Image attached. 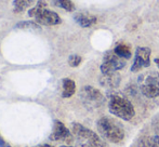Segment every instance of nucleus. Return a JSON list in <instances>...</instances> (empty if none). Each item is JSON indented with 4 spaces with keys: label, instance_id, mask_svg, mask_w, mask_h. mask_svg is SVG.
Returning a JSON list of instances; mask_svg holds the SVG:
<instances>
[{
    "label": "nucleus",
    "instance_id": "10",
    "mask_svg": "<svg viewBox=\"0 0 159 147\" xmlns=\"http://www.w3.org/2000/svg\"><path fill=\"white\" fill-rule=\"evenodd\" d=\"M121 81V77L118 74V72L115 73H109V74H102L100 78V83L105 88H111L115 89L118 88Z\"/></svg>",
    "mask_w": 159,
    "mask_h": 147
},
{
    "label": "nucleus",
    "instance_id": "21",
    "mask_svg": "<svg viewBox=\"0 0 159 147\" xmlns=\"http://www.w3.org/2000/svg\"><path fill=\"white\" fill-rule=\"evenodd\" d=\"M0 147H12V146H10L9 144H7L6 142H4V140L1 139V136H0Z\"/></svg>",
    "mask_w": 159,
    "mask_h": 147
},
{
    "label": "nucleus",
    "instance_id": "6",
    "mask_svg": "<svg viewBox=\"0 0 159 147\" xmlns=\"http://www.w3.org/2000/svg\"><path fill=\"white\" fill-rule=\"evenodd\" d=\"M126 60L118 56L114 51H109L103 57V63L101 65V73L109 74L118 72V70L122 69L126 66Z\"/></svg>",
    "mask_w": 159,
    "mask_h": 147
},
{
    "label": "nucleus",
    "instance_id": "12",
    "mask_svg": "<svg viewBox=\"0 0 159 147\" xmlns=\"http://www.w3.org/2000/svg\"><path fill=\"white\" fill-rule=\"evenodd\" d=\"M76 92V83L73 79L69 78H64L62 80V97L64 99H69Z\"/></svg>",
    "mask_w": 159,
    "mask_h": 147
},
{
    "label": "nucleus",
    "instance_id": "9",
    "mask_svg": "<svg viewBox=\"0 0 159 147\" xmlns=\"http://www.w3.org/2000/svg\"><path fill=\"white\" fill-rule=\"evenodd\" d=\"M35 21L39 25L43 26H55L62 23L61 16L57 13H55L54 11L48 10V9L43 10L38 16H36Z\"/></svg>",
    "mask_w": 159,
    "mask_h": 147
},
{
    "label": "nucleus",
    "instance_id": "17",
    "mask_svg": "<svg viewBox=\"0 0 159 147\" xmlns=\"http://www.w3.org/2000/svg\"><path fill=\"white\" fill-rule=\"evenodd\" d=\"M53 4L68 11V12H73L76 9L75 4H74V2L71 0H53Z\"/></svg>",
    "mask_w": 159,
    "mask_h": 147
},
{
    "label": "nucleus",
    "instance_id": "18",
    "mask_svg": "<svg viewBox=\"0 0 159 147\" xmlns=\"http://www.w3.org/2000/svg\"><path fill=\"white\" fill-rule=\"evenodd\" d=\"M144 147H159V137L157 135H154L151 139H147L143 143Z\"/></svg>",
    "mask_w": 159,
    "mask_h": 147
},
{
    "label": "nucleus",
    "instance_id": "4",
    "mask_svg": "<svg viewBox=\"0 0 159 147\" xmlns=\"http://www.w3.org/2000/svg\"><path fill=\"white\" fill-rule=\"evenodd\" d=\"M79 97L84 106L89 110H95L105 104V96L103 95V93L91 86L82 87Z\"/></svg>",
    "mask_w": 159,
    "mask_h": 147
},
{
    "label": "nucleus",
    "instance_id": "7",
    "mask_svg": "<svg viewBox=\"0 0 159 147\" xmlns=\"http://www.w3.org/2000/svg\"><path fill=\"white\" fill-rule=\"evenodd\" d=\"M152 50L147 47H138L135 50L133 64L131 66L132 73L140 72L142 68H147L151 65Z\"/></svg>",
    "mask_w": 159,
    "mask_h": 147
},
{
    "label": "nucleus",
    "instance_id": "24",
    "mask_svg": "<svg viewBox=\"0 0 159 147\" xmlns=\"http://www.w3.org/2000/svg\"><path fill=\"white\" fill-rule=\"evenodd\" d=\"M60 147H79V146H67V145H63V146H60Z\"/></svg>",
    "mask_w": 159,
    "mask_h": 147
},
{
    "label": "nucleus",
    "instance_id": "3",
    "mask_svg": "<svg viewBox=\"0 0 159 147\" xmlns=\"http://www.w3.org/2000/svg\"><path fill=\"white\" fill-rule=\"evenodd\" d=\"M71 133L79 147H106L95 132L78 122L71 124Z\"/></svg>",
    "mask_w": 159,
    "mask_h": 147
},
{
    "label": "nucleus",
    "instance_id": "16",
    "mask_svg": "<svg viewBox=\"0 0 159 147\" xmlns=\"http://www.w3.org/2000/svg\"><path fill=\"white\" fill-rule=\"evenodd\" d=\"M15 28H19V29H28V30H39L40 25L33 21H24L17 23L15 25Z\"/></svg>",
    "mask_w": 159,
    "mask_h": 147
},
{
    "label": "nucleus",
    "instance_id": "11",
    "mask_svg": "<svg viewBox=\"0 0 159 147\" xmlns=\"http://www.w3.org/2000/svg\"><path fill=\"white\" fill-rule=\"evenodd\" d=\"M74 20H75L78 25H80L84 28L91 27V26L95 25L96 22H98L96 16H94V15H92V14H89V13H86V12H79V13H77V14H75Z\"/></svg>",
    "mask_w": 159,
    "mask_h": 147
},
{
    "label": "nucleus",
    "instance_id": "1",
    "mask_svg": "<svg viewBox=\"0 0 159 147\" xmlns=\"http://www.w3.org/2000/svg\"><path fill=\"white\" fill-rule=\"evenodd\" d=\"M96 128L100 135L104 140L114 144H118L124 141L125 131L121 124L115 119L109 117H102L96 122Z\"/></svg>",
    "mask_w": 159,
    "mask_h": 147
},
{
    "label": "nucleus",
    "instance_id": "14",
    "mask_svg": "<svg viewBox=\"0 0 159 147\" xmlns=\"http://www.w3.org/2000/svg\"><path fill=\"white\" fill-rule=\"evenodd\" d=\"M35 0H14L13 1V11L15 13L24 12L33 6Z\"/></svg>",
    "mask_w": 159,
    "mask_h": 147
},
{
    "label": "nucleus",
    "instance_id": "13",
    "mask_svg": "<svg viewBox=\"0 0 159 147\" xmlns=\"http://www.w3.org/2000/svg\"><path fill=\"white\" fill-rule=\"evenodd\" d=\"M113 51L118 55V56H120L121 59H125V60H129L132 55L131 49H130V47L126 43L117 44Z\"/></svg>",
    "mask_w": 159,
    "mask_h": 147
},
{
    "label": "nucleus",
    "instance_id": "20",
    "mask_svg": "<svg viewBox=\"0 0 159 147\" xmlns=\"http://www.w3.org/2000/svg\"><path fill=\"white\" fill-rule=\"evenodd\" d=\"M153 129H154V132H155V135H157V136L159 137V115L154 118Z\"/></svg>",
    "mask_w": 159,
    "mask_h": 147
},
{
    "label": "nucleus",
    "instance_id": "23",
    "mask_svg": "<svg viewBox=\"0 0 159 147\" xmlns=\"http://www.w3.org/2000/svg\"><path fill=\"white\" fill-rule=\"evenodd\" d=\"M155 63H156V65L158 66V68H159V57H157V59H155Z\"/></svg>",
    "mask_w": 159,
    "mask_h": 147
},
{
    "label": "nucleus",
    "instance_id": "5",
    "mask_svg": "<svg viewBox=\"0 0 159 147\" xmlns=\"http://www.w3.org/2000/svg\"><path fill=\"white\" fill-rule=\"evenodd\" d=\"M139 87L144 96L155 99L159 96V74L149 72L139 77Z\"/></svg>",
    "mask_w": 159,
    "mask_h": 147
},
{
    "label": "nucleus",
    "instance_id": "8",
    "mask_svg": "<svg viewBox=\"0 0 159 147\" xmlns=\"http://www.w3.org/2000/svg\"><path fill=\"white\" fill-rule=\"evenodd\" d=\"M50 139L52 141L57 142H64V143L70 144L74 140V135L68 129L65 127L63 122L55 120L53 124V130L50 135Z\"/></svg>",
    "mask_w": 159,
    "mask_h": 147
},
{
    "label": "nucleus",
    "instance_id": "2",
    "mask_svg": "<svg viewBox=\"0 0 159 147\" xmlns=\"http://www.w3.org/2000/svg\"><path fill=\"white\" fill-rule=\"evenodd\" d=\"M108 110L114 116L125 121H129L135 116L132 103L120 93H111L108 95Z\"/></svg>",
    "mask_w": 159,
    "mask_h": 147
},
{
    "label": "nucleus",
    "instance_id": "19",
    "mask_svg": "<svg viewBox=\"0 0 159 147\" xmlns=\"http://www.w3.org/2000/svg\"><path fill=\"white\" fill-rule=\"evenodd\" d=\"M81 61H82L81 56H79V55H77V54H73L68 57V64L71 67H77V66H79Z\"/></svg>",
    "mask_w": 159,
    "mask_h": 147
},
{
    "label": "nucleus",
    "instance_id": "15",
    "mask_svg": "<svg viewBox=\"0 0 159 147\" xmlns=\"http://www.w3.org/2000/svg\"><path fill=\"white\" fill-rule=\"evenodd\" d=\"M47 6H48V3L46 2V0H38L37 3L35 4V7H33V8H30V10H28V16L35 19L36 16H38V15L42 12V11L46 10Z\"/></svg>",
    "mask_w": 159,
    "mask_h": 147
},
{
    "label": "nucleus",
    "instance_id": "22",
    "mask_svg": "<svg viewBox=\"0 0 159 147\" xmlns=\"http://www.w3.org/2000/svg\"><path fill=\"white\" fill-rule=\"evenodd\" d=\"M38 147H53L52 145H49V144H43V145H40Z\"/></svg>",
    "mask_w": 159,
    "mask_h": 147
}]
</instances>
